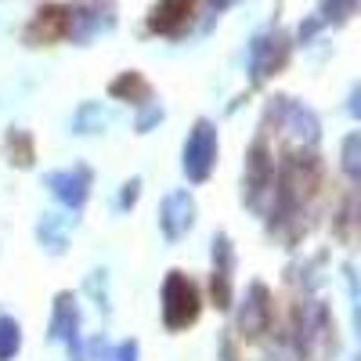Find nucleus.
I'll list each match as a JSON object with an SVG mask.
<instances>
[{"mask_svg":"<svg viewBox=\"0 0 361 361\" xmlns=\"http://www.w3.org/2000/svg\"><path fill=\"white\" fill-rule=\"evenodd\" d=\"M47 336H51V343L69 347V354L80 361V354H83V343H80V307H76V296L73 293H58L54 296V311H51Z\"/></svg>","mask_w":361,"mask_h":361,"instance_id":"8","label":"nucleus"},{"mask_svg":"<svg viewBox=\"0 0 361 361\" xmlns=\"http://www.w3.org/2000/svg\"><path fill=\"white\" fill-rule=\"evenodd\" d=\"M202 304H199V289L188 275L180 271H170L166 282H163V322L170 333H180V329L195 325Z\"/></svg>","mask_w":361,"mask_h":361,"instance_id":"3","label":"nucleus"},{"mask_svg":"<svg viewBox=\"0 0 361 361\" xmlns=\"http://www.w3.org/2000/svg\"><path fill=\"white\" fill-rule=\"evenodd\" d=\"M159 228L166 235V243H180L192 228H195V199L177 188L163 199V209H159Z\"/></svg>","mask_w":361,"mask_h":361,"instance_id":"10","label":"nucleus"},{"mask_svg":"<svg viewBox=\"0 0 361 361\" xmlns=\"http://www.w3.org/2000/svg\"><path fill=\"white\" fill-rule=\"evenodd\" d=\"M231 4H235V0H209V11L217 15V11H224V8H231Z\"/></svg>","mask_w":361,"mask_h":361,"instance_id":"27","label":"nucleus"},{"mask_svg":"<svg viewBox=\"0 0 361 361\" xmlns=\"http://www.w3.org/2000/svg\"><path fill=\"white\" fill-rule=\"evenodd\" d=\"M66 25H69V8H44V11H37L33 25H29V40L51 44L58 37H66Z\"/></svg>","mask_w":361,"mask_h":361,"instance_id":"13","label":"nucleus"},{"mask_svg":"<svg viewBox=\"0 0 361 361\" xmlns=\"http://www.w3.org/2000/svg\"><path fill=\"white\" fill-rule=\"evenodd\" d=\"M37 238L44 243L47 253H62L69 243V217H58V214H44L37 224Z\"/></svg>","mask_w":361,"mask_h":361,"instance_id":"15","label":"nucleus"},{"mask_svg":"<svg viewBox=\"0 0 361 361\" xmlns=\"http://www.w3.org/2000/svg\"><path fill=\"white\" fill-rule=\"evenodd\" d=\"M289 37L282 33V29H264V33H257L250 40V51H246V66H250V80L253 87L267 83L271 76H279L289 62Z\"/></svg>","mask_w":361,"mask_h":361,"instance_id":"2","label":"nucleus"},{"mask_svg":"<svg viewBox=\"0 0 361 361\" xmlns=\"http://www.w3.org/2000/svg\"><path fill=\"white\" fill-rule=\"evenodd\" d=\"M137 195H141V177H130L127 185H123V192H119V209H130L134 202H137Z\"/></svg>","mask_w":361,"mask_h":361,"instance_id":"23","label":"nucleus"},{"mask_svg":"<svg viewBox=\"0 0 361 361\" xmlns=\"http://www.w3.org/2000/svg\"><path fill=\"white\" fill-rule=\"evenodd\" d=\"M231 271H235V250L231 238L221 231L214 235V275H209V296L221 311L231 307Z\"/></svg>","mask_w":361,"mask_h":361,"instance_id":"11","label":"nucleus"},{"mask_svg":"<svg viewBox=\"0 0 361 361\" xmlns=\"http://www.w3.org/2000/svg\"><path fill=\"white\" fill-rule=\"evenodd\" d=\"M87 293L94 296V304L109 314V293H105V271H90L87 275Z\"/></svg>","mask_w":361,"mask_h":361,"instance_id":"22","label":"nucleus"},{"mask_svg":"<svg viewBox=\"0 0 361 361\" xmlns=\"http://www.w3.org/2000/svg\"><path fill=\"white\" fill-rule=\"evenodd\" d=\"M112 361H137V343L123 340L119 347H112Z\"/></svg>","mask_w":361,"mask_h":361,"instance_id":"25","label":"nucleus"},{"mask_svg":"<svg viewBox=\"0 0 361 361\" xmlns=\"http://www.w3.org/2000/svg\"><path fill=\"white\" fill-rule=\"evenodd\" d=\"M293 350L300 361H325L336 354V325L322 300H304L293 311Z\"/></svg>","mask_w":361,"mask_h":361,"instance_id":"1","label":"nucleus"},{"mask_svg":"<svg viewBox=\"0 0 361 361\" xmlns=\"http://www.w3.org/2000/svg\"><path fill=\"white\" fill-rule=\"evenodd\" d=\"M87 361H112V347L105 340H90L87 343Z\"/></svg>","mask_w":361,"mask_h":361,"instance_id":"24","label":"nucleus"},{"mask_svg":"<svg viewBox=\"0 0 361 361\" xmlns=\"http://www.w3.org/2000/svg\"><path fill=\"white\" fill-rule=\"evenodd\" d=\"M22 347V325L8 314H0V361H11Z\"/></svg>","mask_w":361,"mask_h":361,"instance_id":"17","label":"nucleus"},{"mask_svg":"<svg viewBox=\"0 0 361 361\" xmlns=\"http://www.w3.org/2000/svg\"><path fill=\"white\" fill-rule=\"evenodd\" d=\"M105 123H109V116H105V109H102L98 102L80 105V112L73 116V130H76V134H94V130H102Z\"/></svg>","mask_w":361,"mask_h":361,"instance_id":"16","label":"nucleus"},{"mask_svg":"<svg viewBox=\"0 0 361 361\" xmlns=\"http://www.w3.org/2000/svg\"><path fill=\"white\" fill-rule=\"evenodd\" d=\"M271 318H275V304H271V293L264 282H253L243 296V307H238L235 314V325L238 333H243L246 340H260L267 329H271Z\"/></svg>","mask_w":361,"mask_h":361,"instance_id":"6","label":"nucleus"},{"mask_svg":"<svg viewBox=\"0 0 361 361\" xmlns=\"http://www.w3.org/2000/svg\"><path fill=\"white\" fill-rule=\"evenodd\" d=\"M271 180H275V156L267 148V137L260 134L246 156V206H264V195H271Z\"/></svg>","mask_w":361,"mask_h":361,"instance_id":"7","label":"nucleus"},{"mask_svg":"<svg viewBox=\"0 0 361 361\" xmlns=\"http://www.w3.org/2000/svg\"><path fill=\"white\" fill-rule=\"evenodd\" d=\"M357 8V0H322V8H318V22L329 25V22H347Z\"/></svg>","mask_w":361,"mask_h":361,"instance_id":"18","label":"nucleus"},{"mask_svg":"<svg viewBox=\"0 0 361 361\" xmlns=\"http://www.w3.org/2000/svg\"><path fill=\"white\" fill-rule=\"evenodd\" d=\"M343 173L350 180L361 177V134H347L343 141Z\"/></svg>","mask_w":361,"mask_h":361,"instance_id":"19","label":"nucleus"},{"mask_svg":"<svg viewBox=\"0 0 361 361\" xmlns=\"http://www.w3.org/2000/svg\"><path fill=\"white\" fill-rule=\"evenodd\" d=\"M109 94L119 98V102H134V105H141V102L152 98V83H148L141 73H123V76H116V80L109 83Z\"/></svg>","mask_w":361,"mask_h":361,"instance_id":"14","label":"nucleus"},{"mask_svg":"<svg viewBox=\"0 0 361 361\" xmlns=\"http://www.w3.org/2000/svg\"><path fill=\"white\" fill-rule=\"evenodd\" d=\"M221 361H238V354H235V343H231V340H224V343H221Z\"/></svg>","mask_w":361,"mask_h":361,"instance_id":"26","label":"nucleus"},{"mask_svg":"<svg viewBox=\"0 0 361 361\" xmlns=\"http://www.w3.org/2000/svg\"><path fill=\"white\" fill-rule=\"evenodd\" d=\"M217 127L209 119H199V123L188 130V141H185V152H180V166H185V177L192 185H202V180L214 173L217 166Z\"/></svg>","mask_w":361,"mask_h":361,"instance_id":"5","label":"nucleus"},{"mask_svg":"<svg viewBox=\"0 0 361 361\" xmlns=\"http://www.w3.org/2000/svg\"><path fill=\"white\" fill-rule=\"evenodd\" d=\"M156 123H163V105L159 102H141V116H137V134H148Z\"/></svg>","mask_w":361,"mask_h":361,"instance_id":"21","label":"nucleus"},{"mask_svg":"<svg viewBox=\"0 0 361 361\" xmlns=\"http://www.w3.org/2000/svg\"><path fill=\"white\" fill-rule=\"evenodd\" d=\"M8 145H11V163L33 166V137H29L25 130H15V134L8 137Z\"/></svg>","mask_w":361,"mask_h":361,"instance_id":"20","label":"nucleus"},{"mask_svg":"<svg viewBox=\"0 0 361 361\" xmlns=\"http://www.w3.org/2000/svg\"><path fill=\"white\" fill-rule=\"evenodd\" d=\"M192 8H195V0H159L152 8V15H148V29L163 33V37H177L188 25Z\"/></svg>","mask_w":361,"mask_h":361,"instance_id":"12","label":"nucleus"},{"mask_svg":"<svg viewBox=\"0 0 361 361\" xmlns=\"http://www.w3.org/2000/svg\"><path fill=\"white\" fill-rule=\"evenodd\" d=\"M267 119H275V127L282 130V137H289L296 148H318L322 141V123H318V116L304 105H296L289 98H275L267 105Z\"/></svg>","mask_w":361,"mask_h":361,"instance_id":"4","label":"nucleus"},{"mask_svg":"<svg viewBox=\"0 0 361 361\" xmlns=\"http://www.w3.org/2000/svg\"><path fill=\"white\" fill-rule=\"evenodd\" d=\"M44 188L62 202L66 209H83L90 195V170L87 166H69V170H51L44 173Z\"/></svg>","mask_w":361,"mask_h":361,"instance_id":"9","label":"nucleus"}]
</instances>
